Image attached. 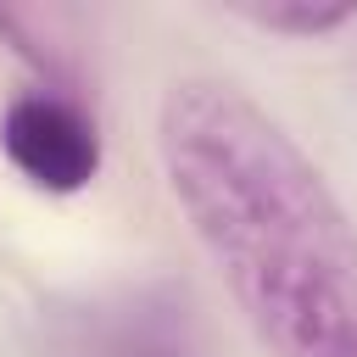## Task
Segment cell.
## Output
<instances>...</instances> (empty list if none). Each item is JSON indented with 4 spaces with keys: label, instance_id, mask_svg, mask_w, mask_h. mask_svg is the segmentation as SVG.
Wrapping results in <instances>:
<instances>
[{
    "label": "cell",
    "instance_id": "6da1fadb",
    "mask_svg": "<svg viewBox=\"0 0 357 357\" xmlns=\"http://www.w3.org/2000/svg\"><path fill=\"white\" fill-rule=\"evenodd\" d=\"M156 151L257 346L357 357V223L312 156L223 78H178L162 95Z\"/></svg>",
    "mask_w": 357,
    "mask_h": 357
},
{
    "label": "cell",
    "instance_id": "7a4b0ae2",
    "mask_svg": "<svg viewBox=\"0 0 357 357\" xmlns=\"http://www.w3.org/2000/svg\"><path fill=\"white\" fill-rule=\"evenodd\" d=\"M0 151L33 190H50V195H73L100 173V128L84 112V100L56 84H39L6 100Z\"/></svg>",
    "mask_w": 357,
    "mask_h": 357
},
{
    "label": "cell",
    "instance_id": "3957f363",
    "mask_svg": "<svg viewBox=\"0 0 357 357\" xmlns=\"http://www.w3.org/2000/svg\"><path fill=\"white\" fill-rule=\"evenodd\" d=\"M245 17L273 33H329V28L357 22V6H251Z\"/></svg>",
    "mask_w": 357,
    "mask_h": 357
}]
</instances>
